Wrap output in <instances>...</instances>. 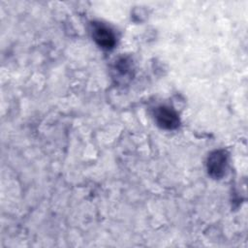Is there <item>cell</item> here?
<instances>
[{
    "label": "cell",
    "instance_id": "6da1fadb",
    "mask_svg": "<svg viewBox=\"0 0 248 248\" xmlns=\"http://www.w3.org/2000/svg\"><path fill=\"white\" fill-rule=\"evenodd\" d=\"M227 154L223 150L212 152L207 160V170L209 174L214 178H220L225 174L227 169Z\"/></svg>",
    "mask_w": 248,
    "mask_h": 248
},
{
    "label": "cell",
    "instance_id": "7a4b0ae2",
    "mask_svg": "<svg viewBox=\"0 0 248 248\" xmlns=\"http://www.w3.org/2000/svg\"><path fill=\"white\" fill-rule=\"evenodd\" d=\"M92 35L95 42L103 48H111L115 44V36L111 29L103 23H93Z\"/></svg>",
    "mask_w": 248,
    "mask_h": 248
},
{
    "label": "cell",
    "instance_id": "3957f363",
    "mask_svg": "<svg viewBox=\"0 0 248 248\" xmlns=\"http://www.w3.org/2000/svg\"><path fill=\"white\" fill-rule=\"evenodd\" d=\"M155 118L158 125L164 129L172 130L179 125L177 113L169 107H159L155 111Z\"/></svg>",
    "mask_w": 248,
    "mask_h": 248
}]
</instances>
